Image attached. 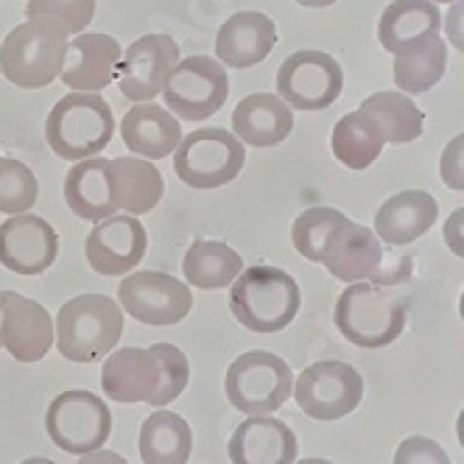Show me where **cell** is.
<instances>
[{
	"label": "cell",
	"instance_id": "obj_1",
	"mask_svg": "<svg viewBox=\"0 0 464 464\" xmlns=\"http://www.w3.org/2000/svg\"><path fill=\"white\" fill-rule=\"evenodd\" d=\"M71 34L53 17H31L14 25L0 45V73L14 87L43 90L64 68Z\"/></svg>",
	"mask_w": 464,
	"mask_h": 464
},
{
	"label": "cell",
	"instance_id": "obj_2",
	"mask_svg": "<svg viewBox=\"0 0 464 464\" xmlns=\"http://www.w3.org/2000/svg\"><path fill=\"white\" fill-rule=\"evenodd\" d=\"M300 305V285L277 266H249L229 285V311L252 334L285 330Z\"/></svg>",
	"mask_w": 464,
	"mask_h": 464
},
{
	"label": "cell",
	"instance_id": "obj_3",
	"mask_svg": "<svg viewBox=\"0 0 464 464\" xmlns=\"http://www.w3.org/2000/svg\"><path fill=\"white\" fill-rule=\"evenodd\" d=\"M56 350L73 363H95L107 358L121 342L123 311L107 294H82L62 308L53 322Z\"/></svg>",
	"mask_w": 464,
	"mask_h": 464
},
{
	"label": "cell",
	"instance_id": "obj_4",
	"mask_svg": "<svg viewBox=\"0 0 464 464\" xmlns=\"http://www.w3.org/2000/svg\"><path fill=\"white\" fill-rule=\"evenodd\" d=\"M115 135V115L98 92H68L53 104L45 121V140L62 160L98 157Z\"/></svg>",
	"mask_w": 464,
	"mask_h": 464
},
{
	"label": "cell",
	"instance_id": "obj_5",
	"mask_svg": "<svg viewBox=\"0 0 464 464\" xmlns=\"http://www.w3.org/2000/svg\"><path fill=\"white\" fill-rule=\"evenodd\" d=\"M336 327L355 347H389L406 330V300L375 283H350L336 303Z\"/></svg>",
	"mask_w": 464,
	"mask_h": 464
},
{
	"label": "cell",
	"instance_id": "obj_6",
	"mask_svg": "<svg viewBox=\"0 0 464 464\" xmlns=\"http://www.w3.org/2000/svg\"><path fill=\"white\" fill-rule=\"evenodd\" d=\"M246 162V146L221 126H205L182 135L174 151L177 177L196 190L224 188L236 179Z\"/></svg>",
	"mask_w": 464,
	"mask_h": 464
},
{
	"label": "cell",
	"instance_id": "obj_7",
	"mask_svg": "<svg viewBox=\"0 0 464 464\" xmlns=\"http://www.w3.org/2000/svg\"><path fill=\"white\" fill-rule=\"evenodd\" d=\"M291 367L269 350H252L232 361L224 378L227 401L244 414H272L291 397Z\"/></svg>",
	"mask_w": 464,
	"mask_h": 464
},
{
	"label": "cell",
	"instance_id": "obj_8",
	"mask_svg": "<svg viewBox=\"0 0 464 464\" xmlns=\"http://www.w3.org/2000/svg\"><path fill=\"white\" fill-rule=\"evenodd\" d=\"M45 430L59 450L71 456H84L104 448V442L110 440L112 411L98 394L84 389H68L51 401L45 414Z\"/></svg>",
	"mask_w": 464,
	"mask_h": 464
},
{
	"label": "cell",
	"instance_id": "obj_9",
	"mask_svg": "<svg viewBox=\"0 0 464 464\" xmlns=\"http://www.w3.org/2000/svg\"><path fill=\"white\" fill-rule=\"evenodd\" d=\"M291 394L308 417L334 422L358 409L363 397V378L344 361H316L294 381Z\"/></svg>",
	"mask_w": 464,
	"mask_h": 464
},
{
	"label": "cell",
	"instance_id": "obj_10",
	"mask_svg": "<svg viewBox=\"0 0 464 464\" xmlns=\"http://www.w3.org/2000/svg\"><path fill=\"white\" fill-rule=\"evenodd\" d=\"M229 95L224 64L213 56H188L177 62L162 87L165 107L182 121H205L216 115Z\"/></svg>",
	"mask_w": 464,
	"mask_h": 464
},
{
	"label": "cell",
	"instance_id": "obj_11",
	"mask_svg": "<svg viewBox=\"0 0 464 464\" xmlns=\"http://www.w3.org/2000/svg\"><path fill=\"white\" fill-rule=\"evenodd\" d=\"M344 87V73L339 62L322 51H296L277 71V95L303 112L327 110L339 102Z\"/></svg>",
	"mask_w": 464,
	"mask_h": 464
},
{
	"label": "cell",
	"instance_id": "obj_12",
	"mask_svg": "<svg viewBox=\"0 0 464 464\" xmlns=\"http://www.w3.org/2000/svg\"><path fill=\"white\" fill-rule=\"evenodd\" d=\"M118 300L131 319L154 327L177 324L193 308L190 288L165 272H129L118 285Z\"/></svg>",
	"mask_w": 464,
	"mask_h": 464
},
{
	"label": "cell",
	"instance_id": "obj_13",
	"mask_svg": "<svg viewBox=\"0 0 464 464\" xmlns=\"http://www.w3.org/2000/svg\"><path fill=\"white\" fill-rule=\"evenodd\" d=\"M146 227L129 213H115L98 221L84 244L90 269L104 277H121L138 269V263L146 257Z\"/></svg>",
	"mask_w": 464,
	"mask_h": 464
},
{
	"label": "cell",
	"instance_id": "obj_14",
	"mask_svg": "<svg viewBox=\"0 0 464 464\" xmlns=\"http://www.w3.org/2000/svg\"><path fill=\"white\" fill-rule=\"evenodd\" d=\"M179 62V45L169 34H146L129 45L118 64V87L131 102H154Z\"/></svg>",
	"mask_w": 464,
	"mask_h": 464
},
{
	"label": "cell",
	"instance_id": "obj_15",
	"mask_svg": "<svg viewBox=\"0 0 464 464\" xmlns=\"http://www.w3.org/2000/svg\"><path fill=\"white\" fill-rule=\"evenodd\" d=\"M59 255V236L56 229L34 216L20 213L0 224V263L23 277H37L53 266Z\"/></svg>",
	"mask_w": 464,
	"mask_h": 464
},
{
	"label": "cell",
	"instance_id": "obj_16",
	"mask_svg": "<svg viewBox=\"0 0 464 464\" xmlns=\"http://www.w3.org/2000/svg\"><path fill=\"white\" fill-rule=\"evenodd\" d=\"M383 255L386 252L375 232L347 218L330 232V238L322 246L319 263L330 272V277L342 283H363L378 272Z\"/></svg>",
	"mask_w": 464,
	"mask_h": 464
},
{
	"label": "cell",
	"instance_id": "obj_17",
	"mask_svg": "<svg viewBox=\"0 0 464 464\" xmlns=\"http://www.w3.org/2000/svg\"><path fill=\"white\" fill-rule=\"evenodd\" d=\"M102 386L115 403H149L162 386V361L154 347H121L102 367Z\"/></svg>",
	"mask_w": 464,
	"mask_h": 464
},
{
	"label": "cell",
	"instance_id": "obj_18",
	"mask_svg": "<svg viewBox=\"0 0 464 464\" xmlns=\"http://www.w3.org/2000/svg\"><path fill=\"white\" fill-rule=\"evenodd\" d=\"M121 56L123 51L115 37L84 31L68 43V56H64L59 79L73 92H102L112 84V79H118Z\"/></svg>",
	"mask_w": 464,
	"mask_h": 464
},
{
	"label": "cell",
	"instance_id": "obj_19",
	"mask_svg": "<svg viewBox=\"0 0 464 464\" xmlns=\"http://www.w3.org/2000/svg\"><path fill=\"white\" fill-rule=\"evenodd\" d=\"M4 347L20 363H37L53 347V319L51 314L28 296L12 291L4 308Z\"/></svg>",
	"mask_w": 464,
	"mask_h": 464
},
{
	"label": "cell",
	"instance_id": "obj_20",
	"mask_svg": "<svg viewBox=\"0 0 464 464\" xmlns=\"http://www.w3.org/2000/svg\"><path fill=\"white\" fill-rule=\"evenodd\" d=\"M232 464H294L296 461V437L294 430L272 417L252 414L244 420L229 440Z\"/></svg>",
	"mask_w": 464,
	"mask_h": 464
},
{
	"label": "cell",
	"instance_id": "obj_21",
	"mask_svg": "<svg viewBox=\"0 0 464 464\" xmlns=\"http://www.w3.org/2000/svg\"><path fill=\"white\" fill-rule=\"evenodd\" d=\"M277 45V28L272 23V17H266L263 12L246 9L232 14L216 37V59L227 68H252V64H260L272 53V48Z\"/></svg>",
	"mask_w": 464,
	"mask_h": 464
},
{
	"label": "cell",
	"instance_id": "obj_22",
	"mask_svg": "<svg viewBox=\"0 0 464 464\" xmlns=\"http://www.w3.org/2000/svg\"><path fill=\"white\" fill-rule=\"evenodd\" d=\"M294 129L291 107L280 95L272 92H252L241 98V104L232 112V135L244 146L269 149L280 146Z\"/></svg>",
	"mask_w": 464,
	"mask_h": 464
},
{
	"label": "cell",
	"instance_id": "obj_23",
	"mask_svg": "<svg viewBox=\"0 0 464 464\" xmlns=\"http://www.w3.org/2000/svg\"><path fill=\"white\" fill-rule=\"evenodd\" d=\"M440 216L437 198L425 190H403L381 205L375 213V236L383 244L406 246L434 227Z\"/></svg>",
	"mask_w": 464,
	"mask_h": 464
},
{
	"label": "cell",
	"instance_id": "obj_24",
	"mask_svg": "<svg viewBox=\"0 0 464 464\" xmlns=\"http://www.w3.org/2000/svg\"><path fill=\"white\" fill-rule=\"evenodd\" d=\"M121 138L129 151L140 154L143 160H162L177 151L182 140V126L165 107L154 102H140L123 115Z\"/></svg>",
	"mask_w": 464,
	"mask_h": 464
},
{
	"label": "cell",
	"instance_id": "obj_25",
	"mask_svg": "<svg viewBox=\"0 0 464 464\" xmlns=\"http://www.w3.org/2000/svg\"><path fill=\"white\" fill-rule=\"evenodd\" d=\"M64 202L84 221H104L115 216L112 179H110V160L90 157L79 160L64 177Z\"/></svg>",
	"mask_w": 464,
	"mask_h": 464
},
{
	"label": "cell",
	"instance_id": "obj_26",
	"mask_svg": "<svg viewBox=\"0 0 464 464\" xmlns=\"http://www.w3.org/2000/svg\"><path fill=\"white\" fill-rule=\"evenodd\" d=\"M110 179H112V198L115 208L129 216L151 213L165 190L162 174L157 165L143 157H115L110 160Z\"/></svg>",
	"mask_w": 464,
	"mask_h": 464
},
{
	"label": "cell",
	"instance_id": "obj_27",
	"mask_svg": "<svg viewBox=\"0 0 464 464\" xmlns=\"http://www.w3.org/2000/svg\"><path fill=\"white\" fill-rule=\"evenodd\" d=\"M448 71V43L428 34L394 53V84L406 95H420L442 82Z\"/></svg>",
	"mask_w": 464,
	"mask_h": 464
},
{
	"label": "cell",
	"instance_id": "obj_28",
	"mask_svg": "<svg viewBox=\"0 0 464 464\" xmlns=\"http://www.w3.org/2000/svg\"><path fill=\"white\" fill-rule=\"evenodd\" d=\"M442 12L430 0H392L378 23V40L386 51L397 53L409 43L428 34H440Z\"/></svg>",
	"mask_w": 464,
	"mask_h": 464
},
{
	"label": "cell",
	"instance_id": "obj_29",
	"mask_svg": "<svg viewBox=\"0 0 464 464\" xmlns=\"http://www.w3.org/2000/svg\"><path fill=\"white\" fill-rule=\"evenodd\" d=\"M361 115H367L378 131L383 135V143L403 146L411 143L422 135V110L414 104V98L397 90H381L370 98H363V104L358 107Z\"/></svg>",
	"mask_w": 464,
	"mask_h": 464
},
{
	"label": "cell",
	"instance_id": "obj_30",
	"mask_svg": "<svg viewBox=\"0 0 464 464\" xmlns=\"http://www.w3.org/2000/svg\"><path fill=\"white\" fill-rule=\"evenodd\" d=\"M193 450V430L174 411H151L140 428L143 464H188Z\"/></svg>",
	"mask_w": 464,
	"mask_h": 464
},
{
	"label": "cell",
	"instance_id": "obj_31",
	"mask_svg": "<svg viewBox=\"0 0 464 464\" xmlns=\"http://www.w3.org/2000/svg\"><path fill=\"white\" fill-rule=\"evenodd\" d=\"M182 272L190 285L218 291L232 285V280L244 272V263L241 255L224 241H196L182 260Z\"/></svg>",
	"mask_w": 464,
	"mask_h": 464
},
{
	"label": "cell",
	"instance_id": "obj_32",
	"mask_svg": "<svg viewBox=\"0 0 464 464\" xmlns=\"http://www.w3.org/2000/svg\"><path fill=\"white\" fill-rule=\"evenodd\" d=\"M383 135L378 131V126L355 112H347L344 118H339L336 129H334V138H330V149H334V157L347 165L350 171H363L381 157L383 151Z\"/></svg>",
	"mask_w": 464,
	"mask_h": 464
},
{
	"label": "cell",
	"instance_id": "obj_33",
	"mask_svg": "<svg viewBox=\"0 0 464 464\" xmlns=\"http://www.w3.org/2000/svg\"><path fill=\"white\" fill-rule=\"evenodd\" d=\"M40 196V185L34 171L25 162L0 157V213L20 216L34 210Z\"/></svg>",
	"mask_w": 464,
	"mask_h": 464
},
{
	"label": "cell",
	"instance_id": "obj_34",
	"mask_svg": "<svg viewBox=\"0 0 464 464\" xmlns=\"http://www.w3.org/2000/svg\"><path fill=\"white\" fill-rule=\"evenodd\" d=\"M344 221H347V216L342 210H334V208H311V210L300 213L294 221V227H291L294 249L300 252L305 260L319 263L322 246L330 238V232H334Z\"/></svg>",
	"mask_w": 464,
	"mask_h": 464
},
{
	"label": "cell",
	"instance_id": "obj_35",
	"mask_svg": "<svg viewBox=\"0 0 464 464\" xmlns=\"http://www.w3.org/2000/svg\"><path fill=\"white\" fill-rule=\"evenodd\" d=\"M25 17H53L68 34H84L95 17V0H28Z\"/></svg>",
	"mask_w": 464,
	"mask_h": 464
},
{
	"label": "cell",
	"instance_id": "obj_36",
	"mask_svg": "<svg viewBox=\"0 0 464 464\" xmlns=\"http://www.w3.org/2000/svg\"><path fill=\"white\" fill-rule=\"evenodd\" d=\"M154 353L162 361V386L151 401V406L162 409V406L174 403L177 397L185 392L188 378H190V363H188V355L174 344H154Z\"/></svg>",
	"mask_w": 464,
	"mask_h": 464
},
{
	"label": "cell",
	"instance_id": "obj_37",
	"mask_svg": "<svg viewBox=\"0 0 464 464\" xmlns=\"http://www.w3.org/2000/svg\"><path fill=\"white\" fill-rule=\"evenodd\" d=\"M394 464H450L445 448L430 437H409L394 453Z\"/></svg>",
	"mask_w": 464,
	"mask_h": 464
},
{
	"label": "cell",
	"instance_id": "obj_38",
	"mask_svg": "<svg viewBox=\"0 0 464 464\" xmlns=\"http://www.w3.org/2000/svg\"><path fill=\"white\" fill-rule=\"evenodd\" d=\"M440 177L450 190H464V135H456L442 151Z\"/></svg>",
	"mask_w": 464,
	"mask_h": 464
},
{
	"label": "cell",
	"instance_id": "obj_39",
	"mask_svg": "<svg viewBox=\"0 0 464 464\" xmlns=\"http://www.w3.org/2000/svg\"><path fill=\"white\" fill-rule=\"evenodd\" d=\"M411 269H414V260L409 257V255H401V257H389V255H383V260H381V266H378V272L370 277L375 285H397V283H406L409 277H411Z\"/></svg>",
	"mask_w": 464,
	"mask_h": 464
},
{
	"label": "cell",
	"instance_id": "obj_40",
	"mask_svg": "<svg viewBox=\"0 0 464 464\" xmlns=\"http://www.w3.org/2000/svg\"><path fill=\"white\" fill-rule=\"evenodd\" d=\"M445 244L456 257H464V208H456L445 221Z\"/></svg>",
	"mask_w": 464,
	"mask_h": 464
},
{
	"label": "cell",
	"instance_id": "obj_41",
	"mask_svg": "<svg viewBox=\"0 0 464 464\" xmlns=\"http://www.w3.org/2000/svg\"><path fill=\"white\" fill-rule=\"evenodd\" d=\"M461 14H464V4H461V0H453V4H450V12H448V20H445V25H448V40H450V45H453L456 51H461V48H464V28H461Z\"/></svg>",
	"mask_w": 464,
	"mask_h": 464
},
{
	"label": "cell",
	"instance_id": "obj_42",
	"mask_svg": "<svg viewBox=\"0 0 464 464\" xmlns=\"http://www.w3.org/2000/svg\"><path fill=\"white\" fill-rule=\"evenodd\" d=\"M76 464H129L121 453H115V450H104V448H98V450H92V453H84V456H79V461Z\"/></svg>",
	"mask_w": 464,
	"mask_h": 464
},
{
	"label": "cell",
	"instance_id": "obj_43",
	"mask_svg": "<svg viewBox=\"0 0 464 464\" xmlns=\"http://www.w3.org/2000/svg\"><path fill=\"white\" fill-rule=\"evenodd\" d=\"M296 4L305 9H327L330 4H336V0H296Z\"/></svg>",
	"mask_w": 464,
	"mask_h": 464
},
{
	"label": "cell",
	"instance_id": "obj_44",
	"mask_svg": "<svg viewBox=\"0 0 464 464\" xmlns=\"http://www.w3.org/2000/svg\"><path fill=\"white\" fill-rule=\"evenodd\" d=\"M9 294L12 291H0V334H4V308L9 303ZM0 347H4V339H0Z\"/></svg>",
	"mask_w": 464,
	"mask_h": 464
},
{
	"label": "cell",
	"instance_id": "obj_45",
	"mask_svg": "<svg viewBox=\"0 0 464 464\" xmlns=\"http://www.w3.org/2000/svg\"><path fill=\"white\" fill-rule=\"evenodd\" d=\"M20 464H56V461L43 459V456H31V459H25V461H20Z\"/></svg>",
	"mask_w": 464,
	"mask_h": 464
},
{
	"label": "cell",
	"instance_id": "obj_46",
	"mask_svg": "<svg viewBox=\"0 0 464 464\" xmlns=\"http://www.w3.org/2000/svg\"><path fill=\"white\" fill-rule=\"evenodd\" d=\"M296 464H334V461H327V459H303V461H296Z\"/></svg>",
	"mask_w": 464,
	"mask_h": 464
},
{
	"label": "cell",
	"instance_id": "obj_47",
	"mask_svg": "<svg viewBox=\"0 0 464 464\" xmlns=\"http://www.w3.org/2000/svg\"><path fill=\"white\" fill-rule=\"evenodd\" d=\"M430 4H453V0H430Z\"/></svg>",
	"mask_w": 464,
	"mask_h": 464
}]
</instances>
